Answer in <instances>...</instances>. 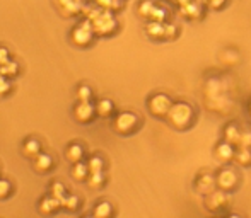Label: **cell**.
<instances>
[{"instance_id": "obj_1", "label": "cell", "mask_w": 251, "mask_h": 218, "mask_svg": "<svg viewBox=\"0 0 251 218\" xmlns=\"http://www.w3.org/2000/svg\"><path fill=\"white\" fill-rule=\"evenodd\" d=\"M197 119V111L186 101H176L173 103L171 109H169L168 116H166V121L171 128L178 130V131H186L193 126Z\"/></svg>"}, {"instance_id": "obj_2", "label": "cell", "mask_w": 251, "mask_h": 218, "mask_svg": "<svg viewBox=\"0 0 251 218\" xmlns=\"http://www.w3.org/2000/svg\"><path fill=\"white\" fill-rule=\"evenodd\" d=\"M87 19L93 22V29L98 36H111L118 29V21L113 16V10H94V12H91V16Z\"/></svg>"}, {"instance_id": "obj_3", "label": "cell", "mask_w": 251, "mask_h": 218, "mask_svg": "<svg viewBox=\"0 0 251 218\" xmlns=\"http://www.w3.org/2000/svg\"><path fill=\"white\" fill-rule=\"evenodd\" d=\"M142 121H140L139 114H135L133 111H122L113 118V131L118 133L122 136H128L132 133H135L140 128Z\"/></svg>"}, {"instance_id": "obj_4", "label": "cell", "mask_w": 251, "mask_h": 218, "mask_svg": "<svg viewBox=\"0 0 251 218\" xmlns=\"http://www.w3.org/2000/svg\"><path fill=\"white\" fill-rule=\"evenodd\" d=\"M239 182H241V175L236 171L234 167L224 164L217 172H215V184L219 189L226 193H234L239 188Z\"/></svg>"}, {"instance_id": "obj_5", "label": "cell", "mask_w": 251, "mask_h": 218, "mask_svg": "<svg viewBox=\"0 0 251 218\" xmlns=\"http://www.w3.org/2000/svg\"><path fill=\"white\" fill-rule=\"evenodd\" d=\"M173 103H175V101L171 99V96H168V94H164V92H155L147 97L146 104H147V111H149L154 118L166 119Z\"/></svg>"}, {"instance_id": "obj_6", "label": "cell", "mask_w": 251, "mask_h": 218, "mask_svg": "<svg viewBox=\"0 0 251 218\" xmlns=\"http://www.w3.org/2000/svg\"><path fill=\"white\" fill-rule=\"evenodd\" d=\"M94 34L96 33L93 29V22L89 19H84L82 22H79L70 31V41L79 48H87L93 43Z\"/></svg>"}, {"instance_id": "obj_7", "label": "cell", "mask_w": 251, "mask_h": 218, "mask_svg": "<svg viewBox=\"0 0 251 218\" xmlns=\"http://www.w3.org/2000/svg\"><path fill=\"white\" fill-rule=\"evenodd\" d=\"M229 195H231V193H226L219 188L214 189L212 193H208V195L203 196L205 208H207L210 213H222L229 206V203H231V196Z\"/></svg>"}, {"instance_id": "obj_8", "label": "cell", "mask_w": 251, "mask_h": 218, "mask_svg": "<svg viewBox=\"0 0 251 218\" xmlns=\"http://www.w3.org/2000/svg\"><path fill=\"white\" fill-rule=\"evenodd\" d=\"M96 104H93L91 101H79L74 108V118L80 125H87L96 118Z\"/></svg>"}, {"instance_id": "obj_9", "label": "cell", "mask_w": 251, "mask_h": 218, "mask_svg": "<svg viewBox=\"0 0 251 218\" xmlns=\"http://www.w3.org/2000/svg\"><path fill=\"white\" fill-rule=\"evenodd\" d=\"M193 188H195L197 193L200 195H208L214 189H217V184H215V174H212L210 171H201L197 174L195 181H193Z\"/></svg>"}, {"instance_id": "obj_10", "label": "cell", "mask_w": 251, "mask_h": 218, "mask_svg": "<svg viewBox=\"0 0 251 218\" xmlns=\"http://www.w3.org/2000/svg\"><path fill=\"white\" fill-rule=\"evenodd\" d=\"M234 155H236V145L226 142V140H221V142L214 147V159L217 160V162H221L222 165L231 164L232 160H234Z\"/></svg>"}, {"instance_id": "obj_11", "label": "cell", "mask_w": 251, "mask_h": 218, "mask_svg": "<svg viewBox=\"0 0 251 218\" xmlns=\"http://www.w3.org/2000/svg\"><path fill=\"white\" fill-rule=\"evenodd\" d=\"M181 16L188 21H199L203 17V3L199 0H186L181 3Z\"/></svg>"}, {"instance_id": "obj_12", "label": "cell", "mask_w": 251, "mask_h": 218, "mask_svg": "<svg viewBox=\"0 0 251 218\" xmlns=\"http://www.w3.org/2000/svg\"><path fill=\"white\" fill-rule=\"evenodd\" d=\"M53 165H55V160H53V157L48 155V153L41 152L40 155H36L33 159V169L38 174H47V172H50L53 169Z\"/></svg>"}, {"instance_id": "obj_13", "label": "cell", "mask_w": 251, "mask_h": 218, "mask_svg": "<svg viewBox=\"0 0 251 218\" xmlns=\"http://www.w3.org/2000/svg\"><path fill=\"white\" fill-rule=\"evenodd\" d=\"M146 34L152 41H164V22L161 21H147Z\"/></svg>"}, {"instance_id": "obj_14", "label": "cell", "mask_w": 251, "mask_h": 218, "mask_svg": "<svg viewBox=\"0 0 251 218\" xmlns=\"http://www.w3.org/2000/svg\"><path fill=\"white\" fill-rule=\"evenodd\" d=\"M241 133H243V130L239 128L236 123H227V125L224 126V130H222V140H226V142L238 147L239 140H241Z\"/></svg>"}, {"instance_id": "obj_15", "label": "cell", "mask_w": 251, "mask_h": 218, "mask_svg": "<svg viewBox=\"0 0 251 218\" xmlns=\"http://www.w3.org/2000/svg\"><path fill=\"white\" fill-rule=\"evenodd\" d=\"M58 208H62V203L55 196H45V198H41L40 205H38V210H40L41 215H51Z\"/></svg>"}, {"instance_id": "obj_16", "label": "cell", "mask_w": 251, "mask_h": 218, "mask_svg": "<svg viewBox=\"0 0 251 218\" xmlns=\"http://www.w3.org/2000/svg\"><path fill=\"white\" fill-rule=\"evenodd\" d=\"M84 153H86V150H84V147L80 145V143H70V145L65 149V159L72 164L82 162Z\"/></svg>"}, {"instance_id": "obj_17", "label": "cell", "mask_w": 251, "mask_h": 218, "mask_svg": "<svg viewBox=\"0 0 251 218\" xmlns=\"http://www.w3.org/2000/svg\"><path fill=\"white\" fill-rule=\"evenodd\" d=\"M232 164L239 165V167L251 165V147H236V155Z\"/></svg>"}, {"instance_id": "obj_18", "label": "cell", "mask_w": 251, "mask_h": 218, "mask_svg": "<svg viewBox=\"0 0 251 218\" xmlns=\"http://www.w3.org/2000/svg\"><path fill=\"white\" fill-rule=\"evenodd\" d=\"M55 5L63 16H74L80 9L77 0H55Z\"/></svg>"}, {"instance_id": "obj_19", "label": "cell", "mask_w": 251, "mask_h": 218, "mask_svg": "<svg viewBox=\"0 0 251 218\" xmlns=\"http://www.w3.org/2000/svg\"><path fill=\"white\" fill-rule=\"evenodd\" d=\"M113 112H115V103L111 99L104 97L96 103V114L100 118H109V116H113Z\"/></svg>"}, {"instance_id": "obj_20", "label": "cell", "mask_w": 251, "mask_h": 218, "mask_svg": "<svg viewBox=\"0 0 251 218\" xmlns=\"http://www.w3.org/2000/svg\"><path fill=\"white\" fill-rule=\"evenodd\" d=\"M23 153L27 159H34L36 155L41 153V143L36 138H29L23 143Z\"/></svg>"}, {"instance_id": "obj_21", "label": "cell", "mask_w": 251, "mask_h": 218, "mask_svg": "<svg viewBox=\"0 0 251 218\" xmlns=\"http://www.w3.org/2000/svg\"><path fill=\"white\" fill-rule=\"evenodd\" d=\"M89 167H87V162H75L72 164V169H70V175H72L75 181H87L89 177Z\"/></svg>"}, {"instance_id": "obj_22", "label": "cell", "mask_w": 251, "mask_h": 218, "mask_svg": "<svg viewBox=\"0 0 251 218\" xmlns=\"http://www.w3.org/2000/svg\"><path fill=\"white\" fill-rule=\"evenodd\" d=\"M113 213H115V210L109 201H100L93 210V215L96 218H109Z\"/></svg>"}, {"instance_id": "obj_23", "label": "cell", "mask_w": 251, "mask_h": 218, "mask_svg": "<svg viewBox=\"0 0 251 218\" xmlns=\"http://www.w3.org/2000/svg\"><path fill=\"white\" fill-rule=\"evenodd\" d=\"M155 5H157V3H155L154 0H142V2L137 5V14H139L142 19L149 21L152 12H154V9H155Z\"/></svg>"}, {"instance_id": "obj_24", "label": "cell", "mask_w": 251, "mask_h": 218, "mask_svg": "<svg viewBox=\"0 0 251 218\" xmlns=\"http://www.w3.org/2000/svg\"><path fill=\"white\" fill-rule=\"evenodd\" d=\"M0 70H2L3 77H7V79H14V77L19 73V63L14 62V60H9L7 63L0 65Z\"/></svg>"}, {"instance_id": "obj_25", "label": "cell", "mask_w": 251, "mask_h": 218, "mask_svg": "<svg viewBox=\"0 0 251 218\" xmlns=\"http://www.w3.org/2000/svg\"><path fill=\"white\" fill-rule=\"evenodd\" d=\"M87 186L91 189H101L106 182V177H104V172H96V174H89L87 177Z\"/></svg>"}, {"instance_id": "obj_26", "label": "cell", "mask_w": 251, "mask_h": 218, "mask_svg": "<svg viewBox=\"0 0 251 218\" xmlns=\"http://www.w3.org/2000/svg\"><path fill=\"white\" fill-rule=\"evenodd\" d=\"M104 159L100 155H93L87 160V167H89L91 174H96V172H104Z\"/></svg>"}, {"instance_id": "obj_27", "label": "cell", "mask_w": 251, "mask_h": 218, "mask_svg": "<svg viewBox=\"0 0 251 218\" xmlns=\"http://www.w3.org/2000/svg\"><path fill=\"white\" fill-rule=\"evenodd\" d=\"M60 203H62L63 208L69 210V212H75L80 205V199H79V196H75V195H69V196H65V198L60 199Z\"/></svg>"}, {"instance_id": "obj_28", "label": "cell", "mask_w": 251, "mask_h": 218, "mask_svg": "<svg viewBox=\"0 0 251 218\" xmlns=\"http://www.w3.org/2000/svg\"><path fill=\"white\" fill-rule=\"evenodd\" d=\"M179 36V27L173 22H164V41H175Z\"/></svg>"}, {"instance_id": "obj_29", "label": "cell", "mask_w": 251, "mask_h": 218, "mask_svg": "<svg viewBox=\"0 0 251 218\" xmlns=\"http://www.w3.org/2000/svg\"><path fill=\"white\" fill-rule=\"evenodd\" d=\"M50 193H51V196H55L56 199H62V198H65V186L62 184V182H58V181H55V182H51L50 184Z\"/></svg>"}, {"instance_id": "obj_30", "label": "cell", "mask_w": 251, "mask_h": 218, "mask_svg": "<svg viewBox=\"0 0 251 218\" xmlns=\"http://www.w3.org/2000/svg\"><path fill=\"white\" fill-rule=\"evenodd\" d=\"M77 99L79 101H91L93 99V89L89 86H79L75 90Z\"/></svg>"}, {"instance_id": "obj_31", "label": "cell", "mask_w": 251, "mask_h": 218, "mask_svg": "<svg viewBox=\"0 0 251 218\" xmlns=\"http://www.w3.org/2000/svg\"><path fill=\"white\" fill-rule=\"evenodd\" d=\"M10 195H12V184H10L7 179L0 177V201H2V199H7Z\"/></svg>"}, {"instance_id": "obj_32", "label": "cell", "mask_w": 251, "mask_h": 218, "mask_svg": "<svg viewBox=\"0 0 251 218\" xmlns=\"http://www.w3.org/2000/svg\"><path fill=\"white\" fill-rule=\"evenodd\" d=\"M101 9H108V10H116L122 7V0H94Z\"/></svg>"}, {"instance_id": "obj_33", "label": "cell", "mask_w": 251, "mask_h": 218, "mask_svg": "<svg viewBox=\"0 0 251 218\" xmlns=\"http://www.w3.org/2000/svg\"><path fill=\"white\" fill-rule=\"evenodd\" d=\"M151 19L152 21H161V22H166V19H168V10H166L164 7H161V5H155V9H154V12H152Z\"/></svg>"}, {"instance_id": "obj_34", "label": "cell", "mask_w": 251, "mask_h": 218, "mask_svg": "<svg viewBox=\"0 0 251 218\" xmlns=\"http://www.w3.org/2000/svg\"><path fill=\"white\" fill-rule=\"evenodd\" d=\"M227 5V0H207V7L212 10H222Z\"/></svg>"}, {"instance_id": "obj_35", "label": "cell", "mask_w": 251, "mask_h": 218, "mask_svg": "<svg viewBox=\"0 0 251 218\" xmlns=\"http://www.w3.org/2000/svg\"><path fill=\"white\" fill-rule=\"evenodd\" d=\"M238 147H251V131L250 130H243L241 140H239Z\"/></svg>"}, {"instance_id": "obj_36", "label": "cell", "mask_w": 251, "mask_h": 218, "mask_svg": "<svg viewBox=\"0 0 251 218\" xmlns=\"http://www.w3.org/2000/svg\"><path fill=\"white\" fill-rule=\"evenodd\" d=\"M10 82H9V79H7V77H3L2 80H0V96H5L7 92H9L10 90Z\"/></svg>"}, {"instance_id": "obj_37", "label": "cell", "mask_w": 251, "mask_h": 218, "mask_svg": "<svg viewBox=\"0 0 251 218\" xmlns=\"http://www.w3.org/2000/svg\"><path fill=\"white\" fill-rule=\"evenodd\" d=\"M10 60V53L7 48L0 46V65H3V63H7Z\"/></svg>"}, {"instance_id": "obj_38", "label": "cell", "mask_w": 251, "mask_h": 218, "mask_svg": "<svg viewBox=\"0 0 251 218\" xmlns=\"http://www.w3.org/2000/svg\"><path fill=\"white\" fill-rule=\"evenodd\" d=\"M248 116H250V119H251V99H250V103H248Z\"/></svg>"}, {"instance_id": "obj_39", "label": "cell", "mask_w": 251, "mask_h": 218, "mask_svg": "<svg viewBox=\"0 0 251 218\" xmlns=\"http://www.w3.org/2000/svg\"><path fill=\"white\" fill-rule=\"evenodd\" d=\"M3 79V73H2V70H0V80H2Z\"/></svg>"}, {"instance_id": "obj_40", "label": "cell", "mask_w": 251, "mask_h": 218, "mask_svg": "<svg viewBox=\"0 0 251 218\" xmlns=\"http://www.w3.org/2000/svg\"><path fill=\"white\" fill-rule=\"evenodd\" d=\"M77 2H79V3H80V2H84V0H77Z\"/></svg>"}]
</instances>
